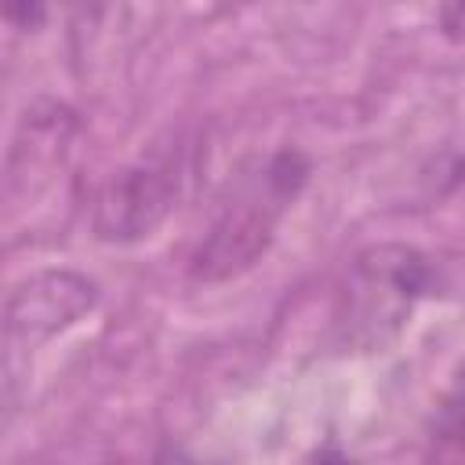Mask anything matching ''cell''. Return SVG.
I'll list each match as a JSON object with an SVG mask.
<instances>
[{
	"instance_id": "6da1fadb",
	"label": "cell",
	"mask_w": 465,
	"mask_h": 465,
	"mask_svg": "<svg viewBox=\"0 0 465 465\" xmlns=\"http://www.w3.org/2000/svg\"><path fill=\"white\" fill-rule=\"evenodd\" d=\"M305 178H309V163L294 149L269 156L247 178H240L189 262L193 280L218 283L251 269L272 243L276 225L287 214V207L298 200Z\"/></svg>"
},
{
	"instance_id": "7a4b0ae2",
	"label": "cell",
	"mask_w": 465,
	"mask_h": 465,
	"mask_svg": "<svg viewBox=\"0 0 465 465\" xmlns=\"http://www.w3.org/2000/svg\"><path fill=\"white\" fill-rule=\"evenodd\" d=\"M429 262L407 243H378L352 258L334 305V341L345 352H381L414 316Z\"/></svg>"
},
{
	"instance_id": "3957f363",
	"label": "cell",
	"mask_w": 465,
	"mask_h": 465,
	"mask_svg": "<svg viewBox=\"0 0 465 465\" xmlns=\"http://www.w3.org/2000/svg\"><path fill=\"white\" fill-rule=\"evenodd\" d=\"M94 305V283L76 272H36L7 298V356L54 338Z\"/></svg>"
},
{
	"instance_id": "277c9868",
	"label": "cell",
	"mask_w": 465,
	"mask_h": 465,
	"mask_svg": "<svg viewBox=\"0 0 465 465\" xmlns=\"http://www.w3.org/2000/svg\"><path fill=\"white\" fill-rule=\"evenodd\" d=\"M174 203V174L160 163H142L124 171L98 200V236L102 240H142L149 236Z\"/></svg>"
},
{
	"instance_id": "5b68a950",
	"label": "cell",
	"mask_w": 465,
	"mask_h": 465,
	"mask_svg": "<svg viewBox=\"0 0 465 465\" xmlns=\"http://www.w3.org/2000/svg\"><path fill=\"white\" fill-rule=\"evenodd\" d=\"M440 22L450 36H461L465 33V0H443L440 7Z\"/></svg>"
},
{
	"instance_id": "8992f818",
	"label": "cell",
	"mask_w": 465,
	"mask_h": 465,
	"mask_svg": "<svg viewBox=\"0 0 465 465\" xmlns=\"http://www.w3.org/2000/svg\"><path fill=\"white\" fill-rule=\"evenodd\" d=\"M44 11V0H7V15L22 25H36Z\"/></svg>"
}]
</instances>
